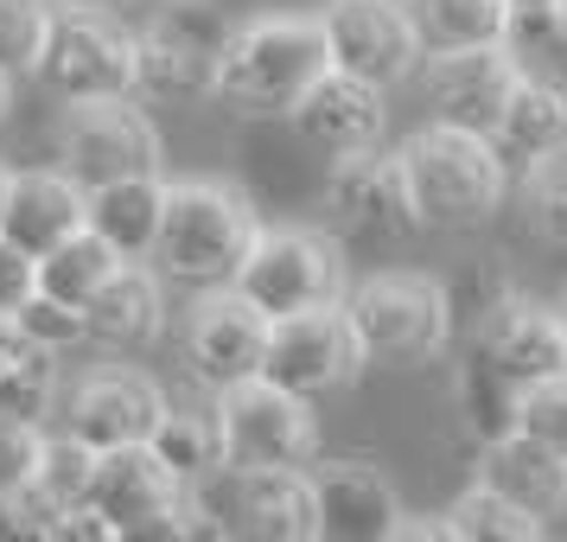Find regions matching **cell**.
<instances>
[{
  "label": "cell",
  "mask_w": 567,
  "mask_h": 542,
  "mask_svg": "<svg viewBox=\"0 0 567 542\" xmlns=\"http://www.w3.org/2000/svg\"><path fill=\"white\" fill-rule=\"evenodd\" d=\"M52 27V0H0V78H27Z\"/></svg>",
  "instance_id": "cell-34"
},
{
  "label": "cell",
  "mask_w": 567,
  "mask_h": 542,
  "mask_svg": "<svg viewBox=\"0 0 567 542\" xmlns=\"http://www.w3.org/2000/svg\"><path fill=\"white\" fill-rule=\"evenodd\" d=\"M154 7H198V0H154Z\"/></svg>",
  "instance_id": "cell-46"
},
{
  "label": "cell",
  "mask_w": 567,
  "mask_h": 542,
  "mask_svg": "<svg viewBox=\"0 0 567 542\" xmlns=\"http://www.w3.org/2000/svg\"><path fill=\"white\" fill-rule=\"evenodd\" d=\"M561 141H567V83L561 78H523V71H516L511 103H504L497 129H491V154L536 166V160L555 154Z\"/></svg>",
  "instance_id": "cell-23"
},
{
  "label": "cell",
  "mask_w": 567,
  "mask_h": 542,
  "mask_svg": "<svg viewBox=\"0 0 567 542\" xmlns=\"http://www.w3.org/2000/svg\"><path fill=\"white\" fill-rule=\"evenodd\" d=\"M319 32H326V58L338 78L370 83V90H389L421 64V39L402 0H326Z\"/></svg>",
  "instance_id": "cell-12"
},
{
  "label": "cell",
  "mask_w": 567,
  "mask_h": 542,
  "mask_svg": "<svg viewBox=\"0 0 567 542\" xmlns=\"http://www.w3.org/2000/svg\"><path fill=\"white\" fill-rule=\"evenodd\" d=\"M256 211L249 198L224 180H185L166 185V211H159V236H154V262L166 282L217 294L236 282L243 256L256 249Z\"/></svg>",
  "instance_id": "cell-2"
},
{
  "label": "cell",
  "mask_w": 567,
  "mask_h": 542,
  "mask_svg": "<svg viewBox=\"0 0 567 542\" xmlns=\"http://www.w3.org/2000/svg\"><path fill=\"white\" fill-rule=\"evenodd\" d=\"M7 109H13V83L0 78V122H7Z\"/></svg>",
  "instance_id": "cell-44"
},
{
  "label": "cell",
  "mask_w": 567,
  "mask_h": 542,
  "mask_svg": "<svg viewBox=\"0 0 567 542\" xmlns=\"http://www.w3.org/2000/svg\"><path fill=\"white\" fill-rule=\"evenodd\" d=\"M58 523V504L39 485L0 498V542H45V530Z\"/></svg>",
  "instance_id": "cell-40"
},
{
  "label": "cell",
  "mask_w": 567,
  "mask_h": 542,
  "mask_svg": "<svg viewBox=\"0 0 567 542\" xmlns=\"http://www.w3.org/2000/svg\"><path fill=\"white\" fill-rule=\"evenodd\" d=\"M307 491H312V542H389L409 523L395 485L363 460L312 466Z\"/></svg>",
  "instance_id": "cell-14"
},
{
  "label": "cell",
  "mask_w": 567,
  "mask_h": 542,
  "mask_svg": "<svg viewBox=\"0 0 567 542\" xmlns=\"http://www.w3.org/2000/svg\"><path fill=\"white\" fill-rule=\"evenodd\" d=\"M427 103H434V129H460L491 141L497 115L511 103L516 64L497 45H478V52H434L427 58Z\"/></svg>",
  "instance_id": "cell-15"
},
{
  "label": "cell",
  "mask_w": 567,
  "mask_h": 542,
  "mask_svg": "<svg viewBox=\"0 0 567 542\" xmlns=\"http://www.w3.org/2000/svg\"><path fill=\"white\" fill-rule=\"evenodd\" d=\"M332 71L319 20L300 13H268L249 27H230V45L217 58L210 96L236 115H293L307 90Z\"/></svg>",
  "instance_id": "cell-1"
},
{
  "label": "cell",
  "mask_w": 567,
  "mask_h": 542,
  "mask_svg": "<svg viewBox=\"0 0 567 542\" xmlns=\"http://www.w3.org/2000/svg\"><path fill=\"white\" fill-rule=\"evenodd\" d=\"M516 434L542 440L548 453L567 460V370H555V377H542V384L523 389V402H516Z\"/></svg>",
  "instance_id": "cell-36"
},
{
  "label": "cell",
  "mask_w": 567,
  "mask_h": 542,
  "mask_svg": "<svg viewBox=\"0 0 567 542\" xmlns=\"http://www.w3.org/2000/svg\"><path fill=\"white\" fill-rule=\"evenodd\" d=\"M32 294H39V275H32V262L13 249V243H0V319H13V313L27 307Z\"/></svg>",
  "instance_id": "cell-41"
},
{
  "label": "cell",
  "mask_w": 567,
  "mask_h": 542,
  "mask_svg": "<svg viewBox=\"0 0 567 542\" xmlns=\"http://www.w3.org/2000/svg\"><path fill=\"white\" fill-rule=\"evenodd\" d=\"M166 389L134 370V364H90L78 384L58 402V434H71L90 453H122V447H147L154 428L166 421Z\"/></svg>",
  "instance_id": "cell-8"
},
{
  "label": "cell",
  "mask_w": 567,
  "mask_h": 542,
  "mask_svg": "<svg viewBox=\"0 0 567 542\" xmlns=\"http://www.w3.org/2000/svg\"><path fill=\"white\" fill-rule=\"evenodd\" d=\"M122 530L115 523H103L96 511H83V504H71V511H58V523L45 530V542H115Z\"/></svg>",
  "instance_id": "cell-42"
},
{
  "label": "cell",
  "mask_w": 567,
  "mask_h": 542,
  "mask_svg": "<svg viewBox=\"0 0 567 542\" xmlns=\"http://www.w3.org/2000/svg\"><path fill=\"white\" fill-rule=\"evenodd\" d=\"M230 294H243L249 307L281 326V319H300V313H326L344 307V256H338L332 236L319 231H261L256 249L243 256Z\"/></svg>",
  "instance_id": "cell-5"
},
{
  "label": "cell",
  "mask_w": 567,
  "mask_h": 542,
  "mask_svg": "<svg viewBox=\"0 0 567 542\" xmlns=\"http://www.w3.org/2000/svg\"><path fill=\"white\" fill-rule=\"evenodd\" d=\"M224 45H230V27L205 0L198 7H154V20L134 32V90L159 96V103L210 96Z\"/></svg>",
  "instance_id": "cell-11"
},
{
  "label": "cell",
  "mask_w": 567,
  "mask_h": 542,
  "mask_svg": "<svg viewBox=\"0 0 567 542\" xmlns=\"http://www.w3.org/2000/svg\"><path fill=\"white\" fill-rule=\"evenodd\" d=\"M64 7H103V0H64Z\"/></svg>",
  "instance_id": "cell-47"
},
{
  "label": "cell",
  "mask_w": 567,
  "mask_h": 542,
  "mask_svg": "<svg viewBox=\"0 0 567 542\" xmlns=\"http://www.w3.org/2000/svg\"><path fill=\"white\" fill-rule=\"evenodd\" d=\"M122 268V256L109 249L103 236H90V231H78L71 243H58L52 256H39L32 262V275H39V294L45 300H58V307H90L96 294H103V282Z\"/></svg>",
  "instance_id": "cell-29"
},
{
  "label": "cell",
  "mask_w": 567,
  "mask_h": 542,
  "mask_svg": "<svg viewBox=\"0 0 567 542\" xmlns=\"http://www.w3.org/2000/svg\"><path fill=\"white\" fill-rule=\"evenodd\" d=\"M159 333V282L141 262H122L103 282V294L83 307V338L96 345H147Z\"/></svg>",
  "instance_id": "cell-25"
},
{
  "label": "cell",
  "mask_w": 567,
  "mask_h": 542,
  "mask_svg": "<svg viewBox=\"0 0 567 542\" xmlns=\"http://www.w3.org/2000/svg\"><path fill=\"white\" fill-rule=\"evenodd\" d=\"M154 460L166 466V479L179 491H198L224 466V434H217V409H166L154 428Z\"/></svg>",
  "instance_id": "cell-27"
},
{
  "label": "cell",
  "mask_w": 567,
  "mask_h": 542,
  "mask_svg": "<svg viewBox=\"0 0 567 542\" xmlns=\"http://www.w3.org/2000/svg\"><path fill=\"white\" fill-rule=\"evenodd\" d=\"M555 319H561V345H567V307H561V313H555Z\"/></svg>",
  "instance_id": "cell-48"
},
{
  "label": "cell",
  "mask_w": 567,
  "mask_h": 542,
  "mask_svg": "<svg viewBox=\"0 0 567 542\" xmlns=\"http://www.w3.org/2000/svg\"><path fill=\"white\" fill-rule=\"evenodd\" d=\"M217 434H224V466L243 472H307L319 453L312 409L261 377L217 396Z\"/></svg>",
  "instance_id": "cell-7"
},
{
  "label": "cell",
  "mask_w": 567,
  "mask_h": 542,
  "mask_svg": "<svg viewBox=\"0 0 567 542\" xmlns=\"http://www.w3.org/2000/svg\"><path fill=\"white\" fill-rule=\"evenodd\" d=\"M159 211H166V180H122L103 192H83V231L103 236L122 262L154 256Z\"/></svg>",
  "instance_id": "cell-24"
},
{
  "label": "cell",
  "mask_w": 567,
  "mask_h": 542,
  "mask_svg": "<svg viewBox=\"0 0 567 542\" xmlns=\"http://www.w3.org/2000/svg\"><path fill=\"white\" fill-rule=\"evenodd\" d=\"M13 326H20V338L27 345H39V351H64V345H83V313L78 307H58V300H45V294H32L27 307L13 313Z\"/></svg>",
  "instance_id": "cell-37"
},
{
  "label": "cell",
  "mask_w": 567,
  "mask_h": 542,
  "mask_svg": "<svg viewBox=\"0 0 567 542\" xmlns=\"http://www.w3.org/2000/svg\"><path fill=\"white\" fill-rule=\"evenodd\" d=\"M58 173L78 192L159 180V129L134 103H78L58 122Z\"/></svg>",
  "instance_id": "cell-9"
},
{
  "label": "cell",
  "mask_w": 567,
  "mask_h": 542,
  "mask_svg": "<svg viewBox=\"0 0 567 542\" xmlns=\"http://www.w3.org/2000/svg\"><path fill=\"white\" fill-rule=\"evenodd\" d=\"M453 396H460V415H465V428L485 440H504V434H516V402H523V389L516 384H504L491 364H478L472 351H465V364H460V384H453Z\"/></svg>",
  "instance_id": "cell-30"
},
{
  "label": "cell",
  "mask_w": 567,
  "mask_h": 542,
  "mask_svg": "<svg viewBox=\"0 0 567 542\" xmlns=\"http://www.w3.org/2000/svg\"><path fill=\"white\" fill-rule=\"evenodd\" d=\"M446 530H453V542H542L536 517L511 511V504H504V498H491L485 485H472V491L453 498Z\"/></svg>",
  "instance_id": "cell-31"
},
{
  "label": "cell",
  "mask_w": 567,
  "mask_h": 542,
  "mask_svg": "<svg viewBox=\"0 0 567 542\" xmlns=\"http://www.w3.org/2000/svg\"><path fill=\"white\" fill-rule=\"evenodd\" d=\"M383 90H370V83H351L338 78V71H326V78L307 90V103L293 109V129H300V141L307 147H319V154L338 160H358V154H377L383 147Z\"/></svg>",
  "instance_id": "cell-18"
},
{
  "label": "cell",
  "mask_w": 567,
  "mask_h": 542,
  "mask_svg": "<svg viewBox=\"0 0 567 542\" xmlns=\"http://www.w3.org/2000/svg\"><path fill=\"white\" fill-rule=\"evenodd\" d=\"M395 160L409 180L414 224H427V231H472L504 205V160L478 134L421 129Z\"/></svg>",
  "instance_id": "cell-3"
},
{
  "label": "cell",
  "mask_w": 567,
  "mask_h": 542,
  "mask_svg": "<svg viewBox=\"0 0 567 542\" xmlns=\"http://www.w3.org/2000/svg\"><path fill=\"white\" fill-rule=\"evenodd\" d=\"M7 185H13V173H7V166H0V211H7Z\"/></svg>",
  "instance_id": "cell-45"
},
{
  "label": "cell",
  "mask_w": 567,
  "mask_h": 542,
  "mask_svg": "<svg viewBox=\"0 0 567 542\" xmlns=\"http://www.w3.org/2000/svg\"><path fill=\"white\" fill-rule=\"evenodd\" d=\"M90 472H96V453H90V447H78L71 434H58V428H45L39 466H32V485L45 491L58 511L83 504V491H90Z\"/></svg>",
  "instance_id": "cell-33"
},
{
  "label": "cell",
  "mask_w": 567,
  "mask_h": 542,
  "mask_svg": "<svg viewBox=\"0 0 567 542\" xmlns=\"http://www.w3.org/2000/svg\"><path fill=\"white\" fill-rule=\"evenodd\" d=\"M478 485L491 498H504L511 511L523 517H561L567 511V460L548 453L542 440L529 434H504L485 447V466H478Z\"/></svg>",
  "instance_id": "cell-21"
},
{
  "label": "cell",
  "mask_w": 567,
  "mask_h": 542,
  "mask_svg": "<svg viewBox=\"0 0 567 542\" xmlns=\"http://www.w3.org/2000/svg\"><path fill=\"white\" fill-rule=\"evenodd\" d=\"M39 447H45V428H27V421H7L0 415V498H13V491L32 485Z\"/></svg>",
  "instance_id": "cell-38"
},
{
  "label": "cell",
  "mask_w": 567,
  "mask_h": 542,
  "mask_svg": "<svg viewBox=\"0 0 567 542\" xmlns=\"http://www.w3.org/2000/svg\"><path fill=\"white\" fill-rule=\"evenodd\" d=\"M344 319L363 345V364H427L453 338V300L427 275H370L344 294Z\"/></svg>",
  "instance_id": "cell-6"
},
{
  "label": "cell",
  "mask_w": 567,
  "mask_h": 542,
  "mask_svg": "<svg viewBox=\"0 0 567 542\" xmlns=\"http://www.w3.org/2000/svg\"><path fill=\"white\" fill-rule=\"evenodd\" d=\"M326 211L351 236H402L414 231V211H409V180H402V160L395 154H358V160H338L332 180H326Z\"/></svg>",
  "instance_id": "cell-19"
},
{
  "label": "cell",
  "mask_w": 567,
  "mask_h": 542,
  "mask_svg": "<svg viewBox=\"0 0 567 542\" xmlns=\"http://www.w3.org/2000/svg\"><path fill=\"white\" fill-rule=\"evenodd\" d=\"M185 491L166 479V466L154 460V447H122V453H96L90 491H83V511H96L115 530H134L159 517L166 504H179Z\"/></svg>",
  "instance_id": "cell-22"
},
{
  "label": "cell",
  "mask_w": 567,
  "mask_h": 542,
  "mask_svg": "<svg viewBox=\"0 0 567 542\" xmlns=\"http://www.w3.org/2000/svg\"><path fill=\"white\" fill-rule=\"evenodd\" d=\"M185 351H192V370L205 377L217 396L236 384L261 377V351H268V319H261L243 294L217 287L192 307V333H185Z\"/></svg>",
  "instance_id": "cell-16"
},
{
  "label": "cell",
  "mask_w": 567,
  "mask_h": 542,
  "mask_svg": "<svg viewBox=\"0 0 567 542\" xmlns=\"http://www.w3.org/2000/svg\"><path fill=\"white\" fill-rule=\"evenodd\" d=\"M472 358L491 364L504 384L529 389L542 377H555L567 370V345H561V319L536 300H497V307L478 319V333H472Z\"/></svg>",
  "instance_id": "cell-17"
},
{
  "label": "cell",
  "mask_w": 567,
  "mask_h": 542,
  "mask_svg": "<svg viewBox=\"0 0 567 542\" xmlns=\"http://www.w3.org/2000/svg\"><path fill=\"white\" fill-rule=\"evenodd\" d=\"M115 542H217V530H210V517L198 511L192 498H179V504H166L159 517L134 523V530H122Z\"/></svg>",
  "instance_id": "cell-39"
},
{
  "label": "cell",
  "mask_w": 567,
  "mask_h": 542,
  "mask_svg": "<svg viewBox=\"0 0 567 542\" xmlns=\"http://www.w3.org/2000/svg\"><path fill=\"white\" fill-rule=\"evenodd\" d=\"M421 52H478L504 32V0H402Z\"/></svg>",
  "instance_id": "cell-28"
},
{
  "label": "cell",
  "mask_w": 567,
  "mask_h": 542,
  "mask_svg": "<svg viewBox=\"0 0 567 542\" xmlns=\"http://www.w3.org/2000/svg\"><path fill=\"white\" fill-rule=\"evenodd\" d=\"M210 517L217 542H312L307 472H243L217 466L198 491H185Z\"/></svg>",
  "instance_id": "cell-10"
},
{
  "label": "cell",
  "mask_w": 567,
  "mask_h": 542,
  "mask_svg": "<svg viewBox=\"0 0 567 542\" xmlns=\"http://www.w3.org/2000/svg\"><path fill=\"white\" fill-rule=\"evenodd\" d=\"M497 52L523 78H561L567 71V0H504Z\"/></svg>",
  "instance_id": "cell-26"
},
{
  "label": "cell",
  "mask_w": 567,
  "mask_h": 542,
  "mask_svg": "<svg viewBox=\"0 0 567 542\" xmlns=\"http://www.w3.org/2000/svg\"><path fill=\"white\" fill-rule=\"evenodd\" d=\"M389 542H453V530H446V517H421V523H402Z\"/></svg>",
  "instance_id": "cell-43"
},
{
  "label": "cell",
  "mask_w": 567,
  "mask_h": 542,
  "mask_svg": "<svg viewBox=\"0 0 567 542\" xmlns=\"http://www.w3.org/2000/svg\"><path fill=\"white\" fill-rule=\"evenodd\" d=\"M83 231V192L52 166L13 173L7 185V211H0V243H13L27 262L52 256L58 243H71Z\"/></svg>",
  "instance_id": "cell-20"
},
{
  "label": "cell",
  "mask_w": 567,
  "mask_h": 542,
  "mask_svg": "<svg viewBox=\"0 0 567 542\" xmlns=\"http://www.w3.org/2000/svg\"><path fill=\"white\" fill-rule=\"evenodd\" d=\"M32 78L58 103H128L134 96V32L109 7H58Z\"/></svg>",
  "instance_id": "cell-4"
},
{
  "label": "cell",
  "mask_w": 567,
  "mask_h": 542,
  "mask_svg": "<svg viewBox=\"0 0 567 542\" xmlns=\"http://www.w3.org/2000/svg\"><path fill=\"white\" fill-rule=\"evenodd\" d=\"M363 370V345L351 333L344 307L326 313H300V319H281L268 326V351H261V384L287 389V396H332Z\"/></svg>",
  "instance_id": "cell-13"
},
{
  "label": "cell",
  "mask_w": 567,
  "mask_h": 542,
  "mask_svg": "<svg viewBox=\"0 0 567 542\" xmlns=\"http://www.w3.org/2000/svg\"><path fill=\"white\" fill-rule=\"evenodd\" d=\"M58 402V364L52 351H27V358L0 364V415L7 421H27V428H45Z\"/></svg>",
  "instance_id": "cell-32"
},
{
  "label": "cell",
  "mask_w": 567,
  "mask_h": 542,
  "mask_svg": "<svg viewBox=\"0 0 567 542\" xmlns=\"http://www.w3.org/2000/svg\"><path fill=\"white\" fill-rule=\"evenodd\" d=\"M523 205L548 243H567V141L555 154H542L536 166H523Z\"/></svg>",
  "instance_id": "cell-35"
}]
</instances>
